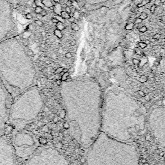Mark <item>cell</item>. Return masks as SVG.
<instances>
[{"mask_svg": "<svg viewBox=\"0 0 165 165\" xmlns=\"http://www.w3.org/2000/svg\"><path fill=\"white\" fill-rule=\"evenodd\" d=\"M43 7H37L36 8H35V12L36 14H41V11H43Z\"/></svg>", "mask_w": 165, "mask_h": 165, "instance_id": "603a6c76", "label": "cell"}, {"mask_svg": "<svg viewBox=\"0 0 165 165\" xmlns=\"http://www.w3.org/2000/svg\"><path fill=\"white\" fill-rule=\"evenodd\" d=\"M156 8H157V6L155 5V4L152 5V6H151L150 8V12H152V13H154L155 11Z\"/></svg>", "mask_w": 165, "mask_h": 165, "instance_id": "484cf974", "label": "cell"}, {"mask_svg": "<svg viewBox=\"0 0 165 165\" xmlns=\"http://www.w3.org/2000/svg\"><path fill=\"white\" fill-rule=\"evenodd\" d=\"M161 3H164L165 0H161Z\"/></svg>", "mask_w": 165, "mask_h": 165, "instance_id": "ee69618b", "label": "cell"}, {"mask_svg": "<svg viewBox=\"0 0 165 165\" xmlns=\"http://www.w3.org/2000/svg\"><path fill=\"white\" fill-rule=\"evenodd\" d=\"M134 25H135V23H128L127 25L125 26V29L128 30H132V29H134Z\"/></svg>", "mask_w": 165, "mask_h": 165, "instance_id": "e0dca14e", "label": "cell"}, {"mask_svg": "<svg viewBox=\"0 0 165 165\" xmlns=\"http://www.w3.org/2000/svg\"><path fill=\"white\" fill-rule=\"evenodd\" d=\"M65 5H66V6H67V7H70L71 6H72V2H71V1H70V0H68V1H67V2H66Z\"/></svg>", "mask_w": 165, "mask_h": 165, "instance_id": "836d02e7", "label": "cell"}, {"mask_svg": "<svg viewBox=\"0 0 165 165\" xmlns=\"http://www.w3.org/2000/svg\"><path fill=\"white\" fill-rule=\"evenodd\" d=\"M72 6L74 7L75 10H77V11H79L80 10V7L79 5V3H77V1H74L72 2Z\"/></svg>", "mask_w": 165, "mask_h": 165, "instance_id": "d6986e66", "label": "cell"}, {"mask_svg": "<svg viewBox=\"0 0 165 165\" xmlns=\"http://www.w3.org/2000/svg\"><path fill=\"white\" fill-rule=\"evenodd\" d=\"M144 43H145L146 45H149V44H150V40H145V41H144Z\"/></svg>", "mask_w": 165, "mask_h": 165, "instance_id": "b9f144b4", "label": "cell"}, {"mask_svg": "<svg viewBox=\"0 0 165 165\" xmlns=\"http://www.w3.org/2000/svg\"><path fill=\"white\" fill-rule=\"evenodd\" d=\"M61 17H63L64 20H68V19L70 17L69 15V14H68L67 12H65V11H62L61 14Z\"/></svg>", "mask_w": 165, "mask_h": 165, "instance_id": "2e32d148", "label": "cell"}, {"mask_svg": "<svg viewBox=\"0 0 165 165\" xmlns=\"http://www.w3.org/2000/svg\"><path fill=\"white\" fill-rule=\"evenodd\" d=\"M46 35H47V34L45 31H43L42 32H41V36L45 37V36H46Z\"/></svg>", "mask_w": 165, "mask_h": 165, "instance_id": "60d3db41", "label": "cell"}, {"mask_svg": "<svg viewBox=\"0 0 165 165\" xmlns=\"http://www.w3.org/2000/svg\"><path fill=\"white\" fill-rule=\"evenodd\" d=\"M35 23L38 26H39V27H43V21L40 20H35Z\"/></svg>", "mask_w": 165, "mask_h": 165, "instance_id": "7402d4cb", "label": "cell"}, {"mask_svg": "<svg viewBox=\"0 0 165 165\" xmlns=\"http://www.w3.org/2000/svg\"><path fill=\"white\" fill-rule=\"evenodd\" d=\"M56 18L58 19V20H59V21H61V22H62V23L64 22V19H63L61 16H58V15H57L56 17Z\"/></svg>", "mask_w": 165, "mask_h": 165, "instance_id": "f546056e", "label": "cell"}, {"mask_svg": "<svg viewBox=\"0 0 165 165\" xmlns=\"http://www.w3.org/2000/svg\"><path fill=\"white\" fill-rule=\"evenodd\" d=\"M70 45L71 46H75V45H76V41H72L70 42Z\"/></svg>", "mask_w": 165, "mask_h": 165, "instance_id": "74e56055", "label": "cell"}, {"mask_svg": "<svg viewBox=\"0 0 165 165\" xmlns=\"http://www.w3.org/2000/svg\"><path fill=\"white\" fill-rule=\"evenodd\" d=\"M73 17L76 19V20H79L80 18V13L79 11L75 10L74 12L73 13Z\"/></svg>", "mask_w": 165, "mask_h": 165, "instance_id": "ac0fdd59", "label": "cell"}, {"mask_svg": "<svg viewBox=\"0 0 165 165\" xmlns=\"http://www.w3.org/2000/svg\"><path fill=\"white\" fill-rule=\"evenodd\" d=\"M87 165H139L137 148L101 132L88 147Z\"/></svg>", "mask_w": 165, "mask_h": 165, "instance_id": "277c9868", "label": "cell"}, {"mask_svg": "<svg viewBox=\"0 0 165 165\" xmlns=\"http://www.w3.org/2000/svg\"><path fill=\"white\" fill-rule=\"evenodd\" d=\"M51 21L52 23H53L57 24L58 22H59V20H58L57 18H56V17H54L51 19Z\"/></svg>", "mask_w": 165, "mask_h": 165, "instance_id": "4dcf8cb0", "label": "cell"}, {"mask_svg": "<svg viewBox=\"0 0 165 165\" xmlns=\"http://www.w3.org/2000/svg\"><path fill=\"white\" fill-rule=\"evenodd\" d=\"M139 17H140L142 20H146V19L148 17V14L146 12H142L141 13L140 16H139Z\"/></svg>", "mask_w": 165, "mask_h": 165, "instance_id": "ffe728a7", "label": "cell"}, {"mask_svg": "<svg viewBox=\"0 0 165 165\" xmlns=\"http://www.w3.org/2000/svg\"><path fill=\"white\" fill-rule=\"evenodd\" d=\"M53 1H54L56 3H58L60 2V0H53Z\"/></svg>", "mask_w": 165, "mask_h": 165, "instance_id": "7bdbcfd3", "label": "cell"}, {"mask_svg": "<svg viewBox=\"0 0 165 165\" xmlns=\"http://www.w3.org/2000/svg\"><path fill=\"white\" fill-rule=\"evenodd\" d=\"M138 30H139L140 32L145 33L148 30V29H147V27L146 26H141V28H138Z\"/></svg>", "mask_w": 165, "mask_h": 165, "instance_id": "44dd1931", "label": "cell"}, {"mask_svg": "<svg viewBox=\"0 0 165 165\" xmlns=\"http://www.w3.org/2000/svg\"><path fill=\"white\" fill-rule=\"evenodd\" d=\"M25 165H71L58 150L51 146L38 147Z\"/></svg>", "mask_w": 165, "mask_h": 165, "instance_id": "52a82bcc", "label": "cell"}, {"mask_svg": "<svg viewBox=\"0 0 165 165\" xmlns=\"http://www.w3.org/2000/svg\"><path fill=\"white\" fill-rule=\"evenodd\" d=\"M70 26L72 30L75 32H77L80 30V26L76 23H72L70 25Z\"/></svg>", "mask_w": 165, "mask_h": 165, "instance_id": "5bb4252c", "label": "cell"}, {"mask_svg": "<svg viewBox=\"0 0 165 165\" xmlns=\"http://www.w3.org/2000/svg\"><path fill=\"white\" fill-rule=\"evenodd\" d=\"M138 45H139V47L141 49H144V48H146L147 47L146 44L144 42H143V41H141V42L138 43Z\"/></svg>", "mask_w": 165, "mask_h": 165, "instance_id": "cb8c5ba5", "label": "cell"}, {"mask_svg": "<svg viewBox=\"0 0 165 165\" xmlns=\"http://www.w3.org/2000/svg\"><path fill=\"white\" fill-rule=\"evenodd\" d=\"M70 1H71V2H74V1H76V0H70Z\"/></svg>", "mask_w": 165, "mask_h": 165, "instance_id": "f6af8a7d", "label": "cell"}, {"mask_svg": "<svg viewBox=\"0 0 165 165\" xmlns=\"http://www.w3.org/2000/svg\"><path fill=\"white\" fill-rule=\"evenodd\" d=\"M164 70H165V64H164Z\"/></svg>", "mask_w": 165, "mask_h": 165, "instance_id": "bcb514c9", "label": "cell"}, {"mask_svg": "<svg viewBox=\"0 0 165 165\" xmlns=\"http://www.w3.org/2000/svg\"><path fill=\"white\" fill-rule=\"evenodd\" d=\"M146 123L144 113L135 99L117 86L106 88L103 97L101 132L121 141L133 143Z\"/></svg>", "mask_w": 165, "mask_h": 165, "instance_id": "7a4b0ae2", "label": "cell"}, {"mask_svg": "<svg viewBox=\"0 0 165 165\" xmlns=\"http://www.w3.org/2000/svg\"><path fill=\"white\" fill-rule=\"evenodd\" d=\"M65 12H67L68 14H69L71 13V12H72V10H71L70 7H67V6H66L65 8Z\"/></svg>", "mask_w": 165, "mask_h": 165, "instance_id": "83f0119b", "label": "cell"}, {"mask_svg": "<svg viewBox=\"0 0 165 165\" xmlns=\"http://www.w3.org/2000/svg\"><path fill=\"white\" fill-rule=\"evenodd\" d=\"M143 20H142L140 17H137V18H136L135 20V23L139 24V23H141L143 22Z\"/></svg>", "mask_w": 165, "mask_h": 165, "instance_id": "f1b7e54d", "label": "cell"}, {"mask_svg": "<svg viewBox=\"0 0 165 165\" xmlns=\"http://www.w3.org/2000/svg\"><path fill=\"white\" fill-rule=\"evenodd\" d=\"M13 100L12 96L0 79V134L3 135L8 122L10 107Z\"/></svg>", "mask_w": 165, "mask_h": 165, "instance_id": "9c48e42d", "label": "cell"}, {"mask_svg": "<svg viewBox=\"0 0 165 165\" xmlns=\"http://www.w3.org/2000/svg\"><path fill=\"white\" fill-rule=\"evenodd\" d=\"M41 2H42V3L43 4V5L45 7H47V8H50L54 6L51 0H41Z\"/></svg>", "mask_w": 165, "mask_h": 165, "instance_id": "7c38bea8", "label": "cell"}, {"mask_svg": "<svg viewBox=\"0 0 165 165\" xmlns=\"http://www.w3.org/2000/svg\"><path fill=\"white\" fill-rule=\"evenodd\" d=\"M54 13L58 16H61V12L63 11V6L59 3H56L55 5H54V8H53Z\"/></svg>", "mask_w": 165, "mask_h": 165, "instance_id": "8fae6325", "label": "cell"}, {"mask_svg": "<svg viewBox=\"0 0 165 165\" xmlns=\"http://www.w3.org/2000/svg\"><path fill=\"white\" fill-rule=\"evenodd\" d=\"M133 62H134V64H138L139 63V60L136 59H133Z\"/></svg>", "mask_w": 165, "mask_h": 165, "instance_id": "f35d334b", "label": "cell"}, {"mask_svg": "<svg viewBox=\"0 0 165 165\" xmlns=\"http://www.w3.org/2000/svg\"><path fill=\"white\" fill-rule=\"evenodd\" d=\"M54 34L55 35V36H56L57 38L59 39H61L63 38V33H62L61 30H59L58 29H56L54 31Z\"/></svg>", "mask_w": 165, "mask_h": 165, "instance_id": "4fadbf2b", "label": "cell"}, {"mask_svg": "<svg viewBox=\"0 0 165 165\" xmlns=\"http://www.w3.org/2000/svg\"><path fill=\"white\" fill-rule=\"evenodd\" d=\"M37 7H38V6H37V5L35 4V3H33L32 4V7L34 9H35Z\"/></svg>", "mask_w": 165, "mask_h": 165, "instance_id": "ab89813d", "label": "cell"}, {"mask_svg": "<svg viewBox=\"0 0 165 165\" xmlns=\"http://www.w3.org/2000/svg\"><path fill=\"white\" fill-rule=\"evenodd\" d=\"M160 3H161V0H155V5L156 6L159 5Z\"/></svg>", "mask_w": 165, "mask_h": 165, "instance_id": "8d00e7d4", "label": "cell"}, {"mask_svg": "<svg viewBox=\"0 0 165 165\" xmlns=\"http://www.w3.org/2000/svg\"><path fill=\"white\" fill-rule=\"evenodd\" d=\"M40 14L41 16H46L47 15V11H45V9H43V11H41Z\"/></svg>", "mask_w": 165, "mask_h": 165, "instance_id": "1f68e13d", "label": "cell"}, {"mask_svg": "<svg viewBox=\"0 0 165 165\" xmlns=\"http://www.w3.org/2000/svg\"><path fill=\"white\" fill-rule=\"evenodd\" d=\"M32 17H33L32 15L30 13H27L26 14V18L27 19V20H32Z\"/></svg>", "mask_w": 165, "mask_h": 165, "instance_id": "d6a6232c", "label": "cell"}, {"mask_svg": "<svg viewBox=\"0 0 165 165\" xmlns=\"http://www.w3.org/2000/svg\"><path fill=\"white\" fill-rule=\"evenodd\" d=\"M65 29V26L64 25L63 23L59 21L58 23L56 24V29H58L59 30H63Z\"/></svg>", "mask_w": 165, "mask_h": 165, "instance_id": "9a60e30c", "label": "cell"}, {"mask_svg": "<svg viewBox=\"0 0 165 165\" xmlns=\"http://www.w3.org/2000/svg\"><path fill=\"white\" fill-rule=\"evenodd\" d=\"M34 3H35V4L37 5V6H38V7H42L43 5V4L42 3V2H41V0H35Z\"/></svg>", "mask_w": 165, "mask_h": 165, "instance_id": "d4e9b609", "label": "cell"}, {"mask_svg": "<svg viewBox=\"0 0 165 165\" xmlns=\"http://www.w3.org/2000/svg\"><path fill=\"white\" fill-rule=\"evenodd\" d=\"M16 159L11 143L0 134V165H16Z\"/></svg>", "mask_w": 165, "mask_h": 165, "instance_id": "30bf717a", "label": "cell"}, {"mask_svg": "<svg viewBox=\"0 0 165 165\" xmlns=\"http://www.w3.org/2000/svg\"><path fill=\"white\" fill-rule=\"evenodd\" d=\"M37 72L21 48H0V79L12 99L34 86Z\"/></svg>", "mask_w": 165, "mask_h": 165, "instance_id": "3957f363", "label": "cell"}, {"mask_svg": "<svg viewBox=\"0 0 165 165\" xmlns=\"http://www.w3.org/2000/svg\"><path fill=\"white\" fill-rule=\"evenodd\" d=\"M147 121L155 140L165 149V106L153 108L150 112Z\"/></svg>", "mask_w": 165, "mask_h": 165, "instance_id": "ba28073f", "label": "cell"}, {"mask_svg": "<svg viewBox=\"0 0 165 165\" xmlns=\"http://www.w3.org/2000/svg\"><path fill=\"white\" fill-rule=\"evenodd\" d=\"M16 158L27 160L38 148L36 138L29 132L17 130L13 135L11 142Z\"/></svg>", "mask_w": 165, "mask_h": 165, "instance_id": "8992f818", "label": "cell"}, {"mask_svg": "<svg viewBox=\"0 0 165 165\" xmlns=\"http://www.w3.org/2000/svg\"><path fill=\"white\" fill-rule=\"evenodd\" d=\"M43 107V101L40 91L33 86L13 99L8 122L17 130H23L38 117Z\"/></svg>", "mask_w": 165, "mask_h": 165, "instance_id": "5b68a950", "label": "cell"}, {"mask_svg": "<svg viewBox=\"0 0 165 165\" xmlns=\"http://www.w3.org/2000/svg\"><path fill=\"white\" fill-rule=\"evenodd\" d=\"M60 92L71 134L79 144L88 148L101 132V87L90 78L76 77L64 81Z\"/></svg>", "mask_w": 165, "mask_h": 165, "instance_id": "6da1fadb", "label": "cell"}, {"mask_svg": "<svg viewBox=\"0 0 165 165\" xmlns=\"http://www.w3.org/2000/svg\"><path fill=\"white\" fill-rule=\"evenodd\" d=\"M68 21H69V22H70L71 23H75V21H76V19H75L74 17H70L68 19Z\"/></svg>", "mask_w": 165, "mask_h": 165, "instance_id": "e575fe53", "label": "cell"}, {"mask_svg": "<svg viewBox=\"0 0 165 165\" xmlns=\"http://www.w3.org/2000/svg\"><path fill=\"white\" fill-rule=\"evenodd\" d=\"M161 38V35L159 34H155L153 35V39H154L155 40H158Z\"/></svg>", "mask_w": 165, "mask_h": 165, "instance_id": "4316f807", "label": "cell"}, {"mask_svg": "<svg viewBox=\"0 0 165 165\" xmlns=\"http://www.w3.org/2000/svg\"><path fill=\"white\" fill-rule=\"evenodd\" d=\"M65 56H66V58H72V54H71L70 52H67V54H65Z\"/></svg>", "mask_w": 165, "mask_h": 165, "instance_id": "d590c367", "label": "cell"}]
</instances>
